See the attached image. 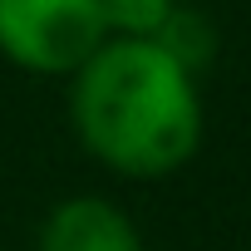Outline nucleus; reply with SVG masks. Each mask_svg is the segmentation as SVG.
<instances>
[{
    "mask_svg": "<svg viewBox=\"0 0 251 251\" xmlns=\"http://www.w3.org/2000/svg\"><path fill=\"white\" fill-rule=\"evenodd\" d=\"M69 128L99 168L163 182L197 158L207 108L197 74L153 40H103L69 74Z\"/></svg>",
    "mask_w": 251,
    "mask_h": 251,
    "instance_id": "f257e3e1",
    "label": "nucleus"
},
{
    "mask_svg": "<svg viewBox=\"0 0 251 251\" xmlns=\"http://www.w3.org/2000/svg\"><path fill=\"white\" fill-rule=\"evenodd\" d=\"M108 40L99 0H0V59L35 79H69Z\"/></svg>",
    "mask_w": 251,
    "mask_h": 251,
    "instance_id": "f03ea898",
    "label": "nucleus"
},
{
    "mask_svg": "<svg viewBox=\"0 0 251 251\" xmlns=\"http://www.w3.org/2000/svg\"><path fill=\"white\" fill-rule=\"evenodd\" d=\"M35 251H148V241L123 202L103 192H69L40 217Z\"/></svg>",
    "mask_w": 251,
    "mask_h": 251,
    "instance_id": "7ed1b4c3",
    "label": "nucleus"
},
{
    "mask_svg": "<svg viewBox=\"0 0 251 251\" xmlns=\"http://www.w3.org/2000/svg\"><path fill=\"white\" fill-rule=\"evenodd\" d=\"M163 54H173L187 74H207L212 69V59H217V45H222V30H217V20L202 10V5H187V0H177V10L168 15V25L158 30V40H153Z\"/></svg>",
    "mask_w": 251,
    "mask_h": 251,
    "instance_id": "20e7f679",
    "label": "nucleus"
},
{
    "mask_svg": "<svg viewBox=\"0 0 251 251\" xmlns=\"http://www.w3.org/2000/svg\"><path fill=\"white\" fill-rule=\"evenodd\" d=\"M177 0H99L108 40H158Z\"/></svg>",
    "mask_w": 251,
    "mask_h": 251,
    "instance_id": "39448f33",
    "label": "nucleus"
}]
</instances>
